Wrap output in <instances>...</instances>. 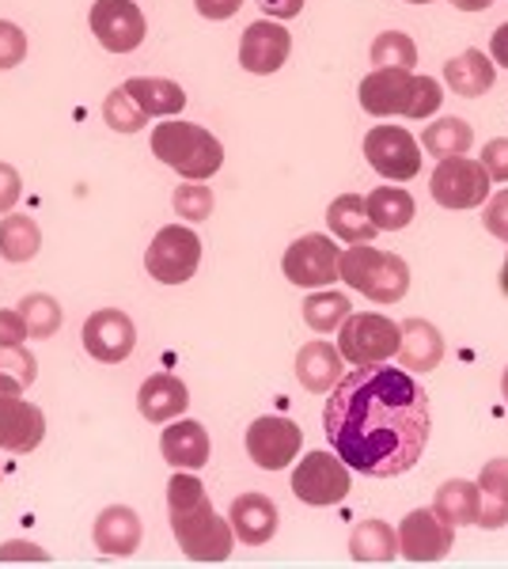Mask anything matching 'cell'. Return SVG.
<instances>
[{"label": "cell", "mask_w": 508, "mask_h": 569, "mask_svg": "<svg viewBox=\"0 0 508 569\" xmlns=\"http://www.w3.org/2000/svg\"><path fill=\"white\" fill-rule=\"evenodd\" d=\"M478 163L486 168L489 182H508V137H494V141H486L482 160Z\"/></svg>", "instance_id": "obj_42"}, {"label": "cell", "mask_w": 508, "mask_h": 569, "mask_svg": "<svg viewBox=\"0 0 508 569\" xmlns=\"http://www.w3.org/2000/svg\"><path fill=\"white\" fill-rule=\"evenodd\" d=\"M88 27L110 53H133L145 42V31H149L137 0H96L88 12Z\"/></svg>", "instance_id": "obj_12"}, {"label": "cell", "mask_w": 508, "mask_h": 569, "mask_svg": "<svg viewBox=\"0 0 508 569\" xmlns=\"http://www.w3.org/2000/svg\"><path fill=\"white\" fill-rule=\"evenodd\" d=\"M103 122L114 133H137V130H145V126H149V114L133 103V96H129L126 88H114L107 96V103H103Z\"/></svg>", "instance_id": "obj_36"}, {"label": "cell", "mask_w": 508, "mask_h": 569, "mask_svg": "<svg viewBox=\"0 0 508 569\" xmlns=\"http://www.w3.org/2000/svg\"><path fill=\"white\" fill-rule=\"evenodd\" d=\"M368 53H372L376 69H410L414 72V66H418V42H414L406 31L376 34V42Z\"/></svg>", "instance_id": "obj_35"}, {"label": "cell", "mask_w": 508, "mask_h": 569, "mask_svg": "<svg viewBox=\"0 0 508 569\" xmlns=\"http://www.w3.org/2000/svg\"><path fill=\"white\" fill-rule=\"evenodd\" d=\"M209 433L201 421L193 418H175L163 426L160 437V452L175 471H201L209 463Z\"/></svg>", "instance_id": "obj_19"}, {"label": "cell", "mask_w": 508, "mask_h": 569, "mask_svg": "<svg viewBox=\"0 0 508 569\" xmlns=\"http://www.w3.org/2000/svg\"><path fill=\"white\" fill-rule=\"evenodd\" d=\"M300 311H303V323L316 330V335H330V330H338L346 323L353 305H349V297L338 289H311V297L303 300Z\"/></svg>", "instance_id": "obj_33"}, {"label": "cell", "mask_w": 508, "mask_h": 569, "mask_svg": "<svg viewBox=\"0 0 508 569\" xmlns=\"http://www.w3.org/2000/svg\"><path fill=\"white\" fill-rule=\"evenodd\" d=\"M414 91L410 69H372L360 80V107L372 118H406Z\"/></svg>", "instance_id": "obj_16"}, {"label": "cell", "mask_w": 508, "mask_h": 569, "mask_svg": "<svg viewBox=\"0 0 508 569\" xmlns=\"http://www.w3.org/2000/svg\"><path fill=\"white\" fill-rule=\"evenodd\" d=\"M497 80V69L494 61L486 58L482 50H467V53H456V58L445 66V84L464 99H478L494 88Z\"/></svg>", "instance_id": "obj_26"}, {"label": "cell", "mask_w": 508, "mask_h": 569, "mask_svg": "<svg viewBox=\"0 0 508 569\" xmlns=\"http://www.w3.org/2000/svg\"><path fill=\"white\" fill-rule=\"evenodd\" d=\"M258 8H262L270 20L285 23V20H297V16L303 12V0H255Z\"/></svg>", "instance_id": "obj_47"}, {"label": "cell", "mask_w": 508, "mask_h": 569, "mask_svg": "<svg viewBox=\"0 0 508 569\" xmlns=\"http://www.w3.org/2000/svg\"><path fill=\"white\" fill-rule=\"evenodd\" d=\"M27 323L20 308H0V346H23L27 342Z\"/></svg>", "instance_id": "obj_45"}, {"label": "cell", "mask_w": 508, "mask_h": 569, "mask_svg": "<svg viewBox=\"0 0 508 569\" xmlns=\"http://www.w3.org/2000/svg\"><path fill=\"white\" fill-rule=\"evenodd\" d=\"M429 194L437 206L456 209V213L478 209L489 198V176L482 163L470 160V156H445L429 179Z\"/></svg>", "instance_id": "obj_8"}, {"label": "cell", "mask_w": 508, "mask_h": 569, "mask_svg": "<svg viewBox=\"0 0 508 569\" xmlns=\"http://www.w3.org/2000/svg\"><path fill=\"white\" fill-rule=\"evenodd\" d=\"M501 395H505V402H508V369H505V376H501Z\"/></svg>", "instance_id": "obj_52"}, {"label": "cell", "mask_w": 508, "mask_h": 569, "mask_svg": "<svg viewBox=\"0 0 508 569\" xmlns=\"http://www.w3.org/2000/svg\"><path fill=\"white\" fill-rule=\"evenodd\" d=\"M338 281L357 289L372 305H399L410 292V266L395 251H376L372 243H349L338 259Z\"/></svg>", "instance_id": "obj_3"}, {"label": "cell", "mask_w": 508, "mask_h": 569, "mask_svg": "<svg viewBox=\"0 0 508 569\" xmlns=\"http://www.w3.org/2000/svg\"><path fill=\"white\" fill-rule=\"evenodd\" d=\"M365 160L376 176L391 182H410L421 171V141L402 126H372L365 133Z\"/></svg>", "instance_id": "obj_9"}, {"label": "cell", "mask_w": 508, "mask_h": 569, "mask_svg": "<svg viewBox=\"0 0 508 569\" xmlns=\"http://www.w3.org/2000/svg\"><path fill=\"white\" fill-rule=\"evenodd\" d=\"M501 289H505V297H508V259H505V266H501Z\"/></svg>", "instance_id": "obj_51"}, {"label": "cell", "mask_w": 508, "mask_h": 569, "mask_svg": "<svg viewBox=\"0 0 508 569\" xmlns=\"http://www.w3.org/2000/svg\"><path fill=\"white\" fill-rule=\"evenodd\" d=\"M322 429L349 471L395 479L414 471L429 445V395L402 365H357L330 388Z\"/></svg>", "instance_id": "obj_1"}, {"label": "cell", "mask_w": 508, "mask_h": 569, "mask_svg": "<svg viewBox=\"0 0 508 569\" xmlns=\"http://www.w3.org/2000/svg\"><path fill=\"white\" fill-rule=\"evenodd\" d=\"M451 4H456L459 12H486L494 0H451Z\"/></svg>", "instance_id": "obj_50"}, {"label": "cell", "mask_w": 508, "mask_h": 569, "mask_svg": "<svg viewBox=\"0 0 508 569\" xmlns=\"http://www.w3.org/2000/svg\"><path fill=\"white\" fill-rule=\"evenodd\" d=\"M402 327V342L395 353V365H402L406 372H432L445 361V335L437 323L429 319H406Z\"/></svg>", "instance_id": "obj_22"}, {"label": "cell", "mask_w": 508, "mask_h": 569, "mask_svg": "<svg viewBox=\"0 0 508 569\" xmlns=\"http://www.w3.org/2000/svg\"><path fill=\"white\" fill-rule=\"evenodd\" d=\"M168 512H171V531L175 543L182 547V555L190 562L217 566L228 562L236 550V531L232 520H225L212 509L206 482L198 479V471H175L168 482Z\"/></svg>", "instance_id": "obj_2"}, {"label": "cell", "mask_w": 508, "mask_h": 569, "mask_svg": "<svg viewBox=\"0 0 508 569\" xmlns=\"http://www.w3.org/2000/svg\"><path fill=\"white\" fill-rule=\"evenodd\" d=\"M451 547H456V528H451L445 517H437L432 505L429 509H414L402 517L399 555L406 562H418V566L440 562V558H448Z\"/></svg>", "instance_id": "obj_13"}, {"label": "cell", "mask_w": 508, "mask_h": 569, "mask_svg": "<svg viewBox=\"0 0 508 569\" xmlns=\"http://www.w3.org/2000/svg\"><path fill=\"white\" fill-rule=\"evenodd\" d=\"M489 58H494L501 69H508V23L497 27L494 39H489Z\"/></svg>", "instance_id": "obj_48"}, {"label": "cell", "mask_w": 508, "mask_h": 569, "mask_svg": "<svg viewBox=\"0 0 508 569\" xmlns=\"http://www.w3.org/2000/svg\"><path fill=\"white\" fill-rule=\"evenodd\" d=\"M445 103V91H440L437 77H418L414 72V91H410V107H406V118L421 122V118H432Z\"/></svg>", "instance_id": "obj_38"}, {"label": "cell", "mask_w": 508, "mask_h": 569, "mask_svg": "<svg viewBox=\"0 0 508 569\" xmlns=\"http://www.w3.org/2000/svg\"><path fill=\"white\" fill-rule=\"evenodd\" d=\"M432 509H437V517H445L451 528H470V525H478V512H482V490H478V482L448 479L437 490V498H432Z\"/></svg>", "instance_id": "obj_29"}, {"label": "cell", "mask_w": 508, "mask_h": 569, "mask_svg": "<svg viewBox=\"0 0 508 569\" xmlns=\"http://www.w3.org/2000/svg\"><path fill=\"white\" fill-rule=\"evenodd\" d=\"M292 53V34L285 31V23L277 20H255L239 39V66L255 77H270L289 61Z\"/></svg>", "instance_id": "obj_15"}, {"label": "cell", "mask_w": 508, "mask_h": 569, "mask_svg": "<svg viewBox=\"0 0 508 569\" xmlns=\"http://www.w3.org/2000/svg\"><path fill=\"white\" fill-rule=\"evenodd\" d=\"M80 338H84L88 357H96L103 365H122L137 346V327L122 308H103L91 311Z\"/></svg>", "instance_id": "obj_14"}, {"label": "cell", "mask_w": 508, "mask_h": 569, "mask_svg": "<svg viewBox=\"0 0 508 569\" xmlns=\"http://www.w3.org/2000/svg\"><path fill=\"white\" fill-rule=\"evenodd\" d=\"M349 558L360 566H387L399 558V528H391L387 520H360L349 531Z\"/></svg>", "instance_id": "obj_24"}, {"label": "cell", "mask_w": 508, "mask_h": 569, "mask_svg": "<svg viewBox=\"0 0 508 569\" xmlns=\"http://www.w3.org/2000/svg\"><path fill=\"white\" fill-rule=\"evenodd\" d=\"M122 88L133 96V103L149 118H171L187 107V91L163 77H133V80H126Z\"/></svg>", "instance_id": "obj_28"}, {"label": "cell", "mask_w": 508, "mask_h": 569, "mask_svg": "<svg viewBox=\"0 0 508 569\" xmlns=\"http://www.w3.org/2000/svg\"><path fill=\"white\" fill-rule=\"evenodd\" d=\"M8 562H31V566H46L50 562V555H46L42 547H34V543H27V539H8V543H0V566H8Z\"/></svg>", "instance_id": "obj_43"}, {"label": "cell", "mask_w": 508, "mask_h": 569, "mask_svg": "<svg viewBox=\"0 0 508 569\" xmlns=\"http://www.w3.org/2000/svg\"><path fill=\"white\" fill-rule=\"evenodd\" d=\"M327 228H330V236L341 243H372L376 232H380V228L372 224V217H368V206L360 194H341V198L330 201Z\"/></svg>", "instance_id": "obj_25"}, {"label": "cell", "mask_w": 508, "mask_h": 569, "mask_svg": "<svg viewBox=\"0 0 508 569\" xmlns=\"http://www.w3.org/2000/svg\"><path fill=\"white\" fill-rule=\"evenodd\" d=\"M20 194H23L20 171H16L12 163L0 160V213H12V206L20 201Z\"/></svg>", "instance_id": "obj_44"}, {"label": "cell", "mask_w": 508, "mask_h": 569, "mask_svg": "<svg viewBox=\"0 0 508 569\" xmlns=\"http://www.w3.org/2000/svg\"><path fill=\"white\" fill-rule=\"evenodd\" d=\"M42 247V232L34 224V217L27 213H8L0 220V259L8 262H31Z\"/></svg>", "instance_id": "obj_32"}, {"label": "cell", "mask_w": 508, "mask_h": 569, "mask_svg": "<svg viewBox=\"0 0 508 569\" xmlns=\"http://www.w3.org/2000/svg\"><path fill=\"white\" fill-rule=\"evenodd\" d=\"M402 342V327L376 311H349L346 323L338 327V350L349 365H380L395 361Z\"/></svg>", "instance_id": "obj_5"}, {"label": "cell", "mask_w": 508, "mask_h": 569, "mask_svg": "<svg viewBox=\"0 0 508 569\" xmlns=\"http://www.w3.org/2000/svg\"><path fill=\"white\" fill-rule=\"evenodd\" d=\"M187 407H190L187 383L171 372L149 376V380L141 383V391H137V410H141V418L152 421V426H168V421L182 418Z\"/></svg>", "instance_id": "obj_20"}, {"label": "cell", "mask_w": 508, "mask_h": 569, "mask_svg": "<svg viewBox=\"0 0 508 569\" xmlns=\"http://www.w3.org/2000/svg\"><path fill=\"white\" fill-rule=\"evenodd\" d=\"M152 156L179 171L187 182H206L225 168V144L206 126L193 122H160L152 130Z\"/></svg>", "instance_id": "obj_4"}, {"label": "cell", "mask_w": 508, "mask_h": 569, "mask_svg": "<svg viewBox=\"0 0 508 569\" xmlns=\"http://www.w3.org/2000/svg\"><path fill=\"white\" fill-rule=\"evenodd\" d=\"M171 206H175V213L187 220V224H201V220L212 217L217 198H212V190L206 187V182H182V187H175Z\"/></svg>", "instance_id": "obj_37"}, {"label": "cell", "mask_w": 508, "mask_h": 569, "mask_svg": "<svg viewBox=\"0 0 508 569\" xmlns=\"http://www.w3.org/2000/svg\"><path fill=\"white\" fill-rule=\"evenodd\" d=\"M27 58V34L20 23L0 20V69H16Z\"/></svg>", "instance_id": "obj_40"}, {"label": "cell", "mask_w": 508, "mask_h": 569, "mask_svg": "<svg viewBox=\"0 0 508 569\" xmlns=\"http://www.w3.org/2000/svg\"><path fill=\"white\" fill-rule=\"evenodd\" d=\"M0 372L16 376L23 388H31L34 376H39V361L27 346H0Z\"/></svg>", "instance_id": "obj_39"}, {"label": "cell", "mask_w": 508, "mask_h": 569, "mask_svg": "<svg viewBox=\"0 0 508 569\" xmlns=\"http://www.w3.org/2000/svg\"><path fill=\"white\" fill-rule=\"evenodd\" d=\"M346 376V357H341L338 346L322 342V338H316V342L300 346L297 353V380L308 388L311 395H330V388Z\"/></svg>", "instance_id": "obj_23"}, {"label": "cell", "mask_w": 508, "mask_h": 569, "mask_svg": "<svg viewBox=\"0 0 508 569\" xmlns=\"http://www.w3.org/2000/svg\"><path fill=\"white\" fill-rule=\"evenodd\" d=\"M482 224L497 243H508V190H497L482 206Z\"/></svg>", "instance_id": "obj_41"}, {"label": "cell", "mask_w": 508, "mask_h": 569, "mask_svg": "<svg viewBox=\"0 0 508 569\" xmlns=\"http://www.w3.org/2000/svg\"><path fill=\"white\" fill-rule=\"evenodd\" d=\"M12 395H23V383L16 380V376L0 372V402H4V399H12Z\"/></svg>", "instance_id": "obj_49"}, {"label": "cell", "mask_w": 508, "mask_h": 569, "mask_svg": "<svg viewBox=\"0 0 508 569\" xmlns=\"http://www.w3.org/2000/svg\"><path fill=\"white\" fill-rule=\"evenodd\" d=\"M406 4H432V0H406Z\"/></svg>", "instance_id": "obj_53"}, {"label": "cell", "mask_w": 508, "mask_h": 569, "mask_svg": "<svg viewBox=\"0 0 508 569\" xmlns=\"http://www.w3.org/2000/svg\"><path fill=\"white\" fill-rule=\"evenodd\" d=\"M365 206L380 232H399V228L410 224L414 213H418L410 190H402V187H376L372 194L365 198Z\"/></svg>", "instance_id": "obj_30"}, {"label": "cell", "mask_w": 508, "mask_h": 569, "mask_svg": "<svg viewBox=\"0 0 508 569\" xmlns=\"http://www.w3.org/2000/svg\"><path fill=\"white\" fill-rule=\"evenodd\" d=\"M20 316L34 342H46V338H53L61 330V305L53 297H46V292H27L20 300Z\"/></svg>", "instance_id": "obj_34"}, {"label": "cell", "mask_w": 508, "mask_h": 569, "mask_svg": "<svg viewBox=\"0 0 508 569\" xmlns=\"http://www.w3.org/2000/svg\"><path fill=\"white\" fill-rule=\"evenodd\" d=\"M193 8H198L201 20H232V16L243 8V0H193Z\"/></svg>", "instance_id": "obj_46"}, {"label": "cell", "mask_w": 508, "mask_h": 569, "mask_svg": "<svg viewBox=\"0 0 508 569\" xmlns=\"http://www.w3.org/2000/svg\"><path fill=\"white\" fill-rule=\"evenodd\" d=\"M478 490H482V512H478V528L497 531L508 525V460H489L478 471Z\"/></svg>", "instance_id": "obj_27"}, {"label": "cell", "mask_w": 508, "mask_h": 569, "mask_svg": "<svg viewBox=\"0 0 508 569\" xmlns=\"http://www.w3.org/2000/svg\"><path fill=\"white\" fill-rule=\"evenodd\" d=\"M141 536H145V525L137 517V509L129 505H107L103 512L96 517V528H91V539H96L99 555H114V558H126L141 547Z\"/></svg>", "instance_id": "obj_21"}, {"label": "cell", "mask_w": 508, "mask_h": 569, "mask_svg": "<svg viewBox=\"0 0 508 569\" xmlns=\"http://www.w3.org/2000/svg\"><path fill=\"white\" fill-rule=\"evenodd\" d=\"M353 490V475L349 463L338 452H311L292 467V493L311 505V509H327V505H341Z\"/></svg>", "instance_id": "obj_7"}, {"label": "cell", "mask_w": 508, "mask_h": 569, "mask_svg": "<svg viewBox=\"0 0 508 569\" xmlns=\"http://www.w3.org/2000/svg\"><path fill=\"white\" fill-rule=\"evenodd\" d=\"M303 448V429L285 415H262L247 426V456L262 471H285Z\"/></svg>", "instance_id": "obj_11"}, {"label": "cell", "mask_w": 508, "mask_h": 569, "mask_svg": "<svg viewBox=\"0 0 508 569\" xmlns=\"http://www.w3.org/2000/svg\"><path fill=\"white\" fill-rule=\"evenodd\" d=\"M201 266V240L190 224H168L152 236L145 251V270L160 284H182L198 273Z\"/></svg>", "instance_id": "obj_6"}, {"label": "cell", "mask_w": 508, "mask_h": 569, "mask_svg": "<svg viewBox=\"0 0 508 569\" xmlns=\"http://www.w3.org/2000/svg\"><path fill=\"white\" fill-rule=\"evenodd\" d=\"M228 520H232L236 543L266 547L277 536L281 512H277L273 498H266V493H239L232 501V509H228Z\"/></svg>", "instance_id": "obj_18"}, {"label": "cell", "mask_w": 508, "mask_h": 569, "mask_svg": "<svg viewBox=\"0 0 508 569\" xmlns=\"http://www.w3.org/2000/svg\"><path fill=\"white\" fill-rule=\"evenodd\" d=\"M338 259L341 247L335 243V236L308 232L285 251L281 270L297 289H330L338 281Z\"/></svg>", "instance_id": "obj_10"}, {"label": "cell", "mask_w": 508, "mask_h": 569, "mask_svg": "<svg viewBox=\"0 0 508 569\" xmlns=\"http://www.w3.org/2000/svg\"><path fill=\"white\" fill-rule=\"evenodd\" d=\"M46 437V415L42 407H34L23 395L0 402V452L27 456L42 445Z\"/></svg>", "instance_id": "obj_17"}, {"label": "cell", "mask_w": 508, "mask_h": 569, "mask_svg": "<svg viewBox=\"0 0 508 569\" xmlns=\"http://www.w3.org/2000/svg\"><path fill=\"white\" fill-rule=\"evenodd\" d=\"M470 144H475V130L464 122V118H437V122L425 126L421 133V149L432 156V160H445V156H467Z\"/></svg>", "instance_id": "obj_31"}]
</instances>
